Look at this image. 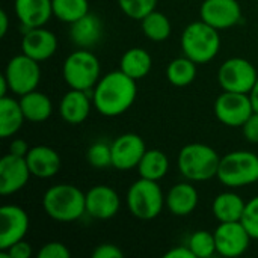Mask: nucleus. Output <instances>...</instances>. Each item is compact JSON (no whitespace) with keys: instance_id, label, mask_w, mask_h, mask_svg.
<instances>
[{"instance_id":"nucleus-4","label":"nucleus","mask_w":258,"mask_h":258,"mask_svg":"<svg viewBox=\"0 0 258 258\" xmlns=\"http://www.w3.org/2000/svg\"><path fill=\"white\" fill-rule=\"evenodd\" d=\"M181 51L198 65L212 62L221 50L219 30L203 20L189 23L181 33Z\"/></svg>"},{"instance_id":"nucleus-35","label":"nucleus","mask_w":258,"mask_h":258,"mask_svg":"<svg viewBox=\"0 0 258 258\" xmlns=\"http://www.w3.org/2000/svg\"><path fill=\"white\" fill-rule=\"evenodd\" d=\"M71 252L62 242H48L38 251L39 258H70Z\"/></svg>"},{"instance_id":"nucleus-33","label":"nucleus","mask_w":258,"mask_h":258,"mask_svg":"<svg viewBox=\"0 0 258 258\" xmlns=\"http://www.w3.org/2000/svg\"><path fill=\"white\" fill-rule=\"evenodd\" d=\"M119 9L132 20L141 21L157 8L159 0H116Z\"/></svg>"},{"instance_id":"nucleus-17","label":"nucleus","mask_w":258,"mask_h":258,"mask_svg":"<svg viewBox=\"0 0 258 258\" xmlns=\"http://www.w3.org/2000/svg\"><path fill=\"white\" fill-rule=\"evenodd\" d=\"M20 47L21 53L38 62H44L53 57L57 51V38L51 30L45 29L44 26L35 29H23Z\"/></svg>"},{"instance_id":"nucleus-10","label":"nucleus","mask_w":258,"mask_h":258,"mask_svg":"<svg viewBox=\"0 0 258 258\" xmlns=\"http://www.w3.org/2000/svg\"><path fill=\"white\" fill-rule=\"evenodd\" d=\"M213 112L221 124L233 128H242L246 119L254 113V106L249 94L222 91V94L215 100Z\"/></svg>"},{"instance_id":"nucleus-42","label":"nucleus","mask_w":258,"mask_h":258,"mask_svg":"<svg viewBox=\"0 0 258 258\" xmlns=\"http://www.w3.org/2000/svg\"><path fill=\"white\" fill-rule=\"evenodd\" d=\"M249 97H251V101H252V106H254V112H258V79L252 88V91L249 92Z\"/></svg>"},{"instance_id":"nucleus-25","label":"nucleus","mask_w":258,"mask_h":258,"mask_svg":"<svg viewBox=\"0 0 258 258\" xmlns=\"http://www.w3.org/2000/svg\"><path fill=\"white\" fill-rule=\"evenodd\" d=\"M20 106L23 109L26 121H30V122H44L53 113L51 98L38 89L21 95Z\"/></svg>"},{"instance_id":"nucleus-26","label":"nucleus","mask_w":258,"mask_h":258,"mask_svg":"<svg viewBox=\"0 0 258 258\" xmlns=\"http://www.w3.org/2000/svg\"><path fill=\"white\" fill-rule=\"evenodd\" d=\"M26 118L20 106V100L9 95L0 97V136L3 139L12 138L20 132Z\"/></svg>"},{"instance_id":"nucleus-11","label":"nucleus","mask_w":258,"mask_h":258,"mask_svg":"<svg viewBox=\"0 0 258 258\" xmlns=\"http://www.w3.org/2000/svg\"><path fill=\"white\" fill-rule=\"evenodd\" d=\"M215 240H216V254L222 257L234 258L243 255L252 237L243 227V224L239 222H219L216 230L213 231Z\"/></svg>"},{"instance_id":"nucleus-29","label":"nucleus","mask_w":258,"mask_h":258,"mask_svg":"<svg viewBox=\"0 0 258 258\" xmlns=\"http://www.w3.org/2000/svg\"><path fill=\"white\" fill-rule=\"evenodd\" d=\"M141 29L142 33L153 42H163L171 36L172 24L169 21V17L157 9L150 12L147 17L141 20Z\"/></svg>"},{"instance_id":"nucleus-39","label":"nucleus","mask_w":258,"mask_h":258,"mask_svg":"<svg viewBox=\"0 0 258 258\" xmlns=\"http://www.w3.org/2000/svg\"><path fill=\"white\" fill-rule=\"evenodd\" d=\"M30 147L27 145V142L24 139H14L9 144V153L14 156H20V157H26V154L29 153Z\"/></svg>"},{"instance_id":"nucleus-34","label":"nucleus","mask_w":258,"mask_h":258,"mask_svg":"<svg viewBox=\"0 0 258 258\" xmlns=\"http://www.w3.org/2000/svg\"><path fill=\"white\" fill-rule=\"evenodd\" d=\"M240 222L243 224L252 240H258V195L246 201V207Z\"/></svg>"},{"instance_id":"nucleus-21","label":"nucleus","mask_w":258,"mask_h":258,"mask_svg":"<svg viewBox=\"0 0 258 258\" xmlns=\"http://www.w3.org/2000/svg\"><path fill=\"white\" fill-rule=\"evenodd\" d=\"M14 12L23 29L45 26L53 17L51 0H14Z\"/></svg>"},{"instance_id":"nucleus-1","label":"nucleus","mask_w":258,"mask_h":258,"mask_svg":"<svg viewBox=\"0 0 258 258\" xmlns=\"http://www.w3.org/2000/svg\"><path fill=\"white\" fill-rule=\"evenodd\" d=\"M136 95V80L121 70H115L100 77L92 89V103L101 116L116 118L135 104Z\"/></svg>"},{"instance_id":"nucleus-31","label":"nucleus","mask_w":258,"mask_h":258,"mask_svg":"<svg viewBox=\"0 0 258 258\" xmlns=\"http://www.w3.org/2000/svg\"><path fill=\"white\" fill-rule=\"evenodd\" d=\"M187 246L194 252L195 258H210L216 254L215 234L207 230L194 231L187 240Z\"/></svg>"},{"instance_id":"nucleus-6","label":"nucleus","mask_w":258,"mask_h":258,"mask_svg":"<svg viewBox=\"0 0 258 258\" xmlns=\"http://www.w3.org/2000/svg\"><path fill=\"white\" fill-rule=\"evenodd\" d=\"M218 180L230 187L240 189L258 181V156L248 150H234L221 157Z\"/></svg>"},{"instance_id":"nucleus-32","label":"nucleus","mask_w":258,"mask_h":258,"mask_svg":"<svg viewBox=\"0 0 258 258\" xmlns=\"http://www.w3.org/2000/svg\"><path fill=\"white\" fill-rule=\"evenodd\" d=\"M88 163L95 169H104L112 166V148L106 141L94 142L86 151Z\"/></svg>"},{"instance_id":"nucleus-19","label":"nucleus","mask_w":258,"mask_h":258,"mask_svg":"<svg viewBox=\"0 0 258 258\" xmlns=\"http://www.w3.org/2000/svg\"><path fill=\"white\" fill-rule=\"evenodd\" d=\"M92 106V91L70 88V91L65 92L59 101V115L65 122L77 125L88 119Z\"/></svg>"},{"instance_id":"nucleus-7","label":"nucleus","mask_w":258,"mask_h":258,"mask_svg":"<svg viewBox=\"0 0 258 258\" xmlns=\"http://www.w3.org/2000/svg\"><path fill=\"white\" fill-rule=\"evenodd\" d=\"M62 77L71 89L92 91L101 77L100 60L91 50L77 48L65 57Z\"/></svg>"},{"instance_id":"nucleus-43","label":"nucleus","mask_w":258,"mask_h":258,"mask_svg":"<svg viewBox=\"0 0 258 258\" xmlns=\"http://www.w3.org/2000/svg\"><path fill=\"white\" fill-rule=\"evenodd\" d=\"M8 91H11V89H9V83H8V80H6V77L2 76V77H0V97L8 95Z\"/></svg>"},{"instance_id":"nucleus-41","label":"nucleus","mask_w":258,"mask_h":258,"mask_svg":"<svg viewBox=\"0 0 258 258\" xmlns=\"http://www.w3.org/2000/svg\"><path fill=\"white\" fill-rule=\"evenodd\" d=\"M9 30V15L5 9L0 11V38H5Z\"/></svg>"},{"instance_id":"nucleus-30","label":"nucleus","mask_w":258,"mask_h":258,"mask_svg":"<svg viewBox=\"0 0 258 258\" xmlns=\"http://www.w3.org/2000/svg\"><path fill=\"white\" fill-rule=\"evenodd\" d=\"M51 5L53 17L67 24H71L91 12L88 0H51Z\"/></svg>"},{"instance_id":"nucleus-13","label":"nucleus","mask_w":258,"mask_h":258,"mask_svg":"<svg viewBox=\"0 0 258 258\" xmlns=\"http://www.w3.org/2000/svg\"><path fill=\"white\" fill-rule=\"evenodd\" d=\"M112 166L118 171H130L138 168L141 159L148 150L145 141L136 133H124L112 144Z\"/></svg>"},{"instance_id":"nucleus-9","label":"nucleus","mask_w":258,"mask_h":258,"mask_svg":"<svg viewBox=\"0 0 258 258\" xmlns=\"http://www.w3.org/2000/svg\"><path fill=\"white\" fill-rule=\"evenodd\" d=\"M258 79L257 68L245 57H230L218 70V82L222 91L249 94Z\"/></svg>"},{"instance_id":"nucleus-3","label":"nucleus","mask_w":258,"mask_h":258,"mask_svg":"<svg viewBox=\"0 0 258 258\" xmlns=\"http://www.w3.org/2000/svg\"><path fill=\"white\" fill-rule=\"evenodd\" d=\"M221 156L218 151L201 142L184 145L177 156L178 172L189 181L203 183L218 175Z\"/></svg>"},{"instance_id":"nucleus-14","label":"nucleus","mask_w":258,"mask_h":258,"mask_svg":"<svg viewBox=\"0 0 258 258\" xmlns=\"http://www.w3.org/2000/svg\"><path fill=\"white\" fill-rule=\"evenodd\" d=\"M0 249H8L23 240L29 231L30 219L27 212L17 204H5L0 209Z\"/></svg>"},{"instance_id":"nucleus-18","label":"nucleus","mask_w":258,"mask_h":258,"mask_svg":"<svg viewBox=\"0 0 258 258\" xmlns=\"http://www.w3.org/2000/svg\"><path fill=\"white\" fill-rule=\"evenodd\" d=\"M26 162L30 169L32 177L47 180L53 178L62 169L60 154L48 145H35L30 147L26 154Z\"/></svg>"},{"instance_id":"nucleus-2","label":"nucleus","mask_w":258,"mask_h":258,"mask_svg":"<svg viewBox=\"0 0 258 258\" xmlns=\"http://www.w3.org/2000/svg\"><path fill=\"white\" fill-rule=\"evenodd\" d=\"M41 204L50 219L70 224L86 213V194L74 184L59 183L44 192Z\"/></svg>"},{"instance_id":"nucleus-5","label":"nucleus","mask_w":258,"mask_h":258,"mask_svg":"<svg viewBox=\"0 0 258 258\" xmlns=\"http://www.w3.org/2000/svg\"><path fill=\"white\" fill-rule=\"evenodd\" d=\"M165 194L159 181L139 177L130 184L125 194V206L132 216L141 221H151L157 218L166 207Z\"/></svg>"},{"instance_id":"nucleus-15","label":"nucleus","mask_w":258,"mask_h":258,"mask_svg":"<svg viewBox=\"0 0 258 258\" xmlns=\"http://www.w3.org/2000/svg\"><path fill=\"white\" fill-rule=\"evenodd\" d=\"M32 174L26 157L5 154L0 160V194L3 197L20 192L30 180Z\"/></svg>"},{"instance_id":"nucleus-40","label":"nucleus","mask_w":258,"mask_h":258,"mask_svg":"<svg viewBox=\"0 0 258 258\" xmlns=\"http://www.w3.org/2000/svg\"><path fill=\"white\" fill-rule=\"evenodd\" d=\"M165 258H195L194 252L187 245L184 246H174L165 252Z\"/></svg>"},{"instance_id":"nucleus-24","label":"nucleus","mask_w":258,"mask_h":258,"mask_svg":"<svg viewBox=\"0 0 258 258\" xmlns=\"http://www.w3.org/2000/svg\"><path fill=\"white\" fill-rule=\"evenodd\" d=\"M153 68V57L148 50L142 47H132L125 50L119 59V70L136 82L147 77Z\"/></svg>"},{"instance_id":"nucleus-38","label":"nucleus","mask_w":258,"mask_h":258,"mask_svg":"<svg viewBox=\"0 0 258 258\" xmlns=\"http://www.w3.org/2000/svg\"><path fill=\"white\" fill-rule=\"evenodd\" d=\"M2 251H6L9 258H29L32 255V246L24 239L17 242V243H14L8 249H2Z\"/></svg>"},{"instance_id":"nucleus-37","label":"nucleus","mask_w":258,"mask_h":258,"mask_svg":"<svg viewBox=\"0 0 258 258\" xmlns=\"http://www.w3.org/2000/svg\"><path fill=\"white\" fill-rule=\"evenodd\" d=\"M124 252L113 243H101L92 251V258H121Z\"/></svg>"},{"instance_id":"nucleus-16","label":"nucleus","mask_w":258,"mask_h":258,"mask_svg":"<svg viewBox=\"0 0 258 258\" xmlns=\"http://www.w3.org/2000/svg\"><path fill=\"white\" fill-rule=\"evenodd\" d=\"M121 198L118 192L107 184L92 186L86 192V215L98 221H107L118 215Z\"/></svg>"},{"instance_id":"nucleus-36","label":"nucleus","mask_w":258,"mask_h":258,"mask_svg":"<svg viewBox=\"0 0 258 258\" xmlns=\"http://www.w3.org/2000/svg\"><path fill=\"white\" fill-rule=\"evenodd\" d=\"M242 132L249 144H258V112H254L246 119V122L242 125Z\"/></svg>"},{"instance_id":"nucleus-8","label":"nucleus","mask_w":258,"mask_h":258,"mask_svg":"<svg viewBox=\"0 0 258 258\" xmlns=\"http://www.w3.org/2000/svg\"><path fill=\"white\" fill-rule=\"evenodd\" d=\"M3 76L9 83L11 92L21 97L30 91L38 89L42 73L38 60L29 57L24 53H20L8 60Z\"/></svg>"},{"instance_id":"nucleus-27","label":"nucleus","mask_w":258,"mask_h":258,"mask_svg":"<svg viewBox=\"0 0 258 258\" xmlns=\"http://www.w3.org/2000/svg\"><path fill=\"white\" fill-rule=\"evenodd\" d=\"M169 159L162 150H147L144 157L141 159L138 165V172L139 177L153 180V181H160L162 178L166 177L169 172Z\"/></svg>"},{"instance_id":"nucleus-23","label":"nucleus","mask_w":258,"mask_h":258,"mask_svg":"<svg viewBox=\"0 0 258 258\" xmlns=\"http://www.w3.org/2000/svg\"><path fill=\"white\" fill-rule=\"evenodd\" d=\"M246 201L234 190H225L215 197L212 203V213L218 222H239L242 221Z\"/></svg>"},{"instance_id":"nucleus-22","label":"nucleus","mask_w":258,"mask_h":258,"mask_svg":"<svg viewBox=\"0 0 258 258\" xmlns=\"http://www.w3.org/2000/svg\"><path fill=\"white\" fill-rule=\"evenodd\" d=\"M70 39L79 48L91 50L95 47L103 36V23L98 15L88 12L85 17L70 24Z\"/></svg>"},{"instance_id":"nucleus-12","label":"nucleus","mask_w":258,"mask_h":258,"mask_svg":"<svg viewBox=\"0 0 258 258\" xmlns=\"http://www.w3.org/2000/svg\"><path fill=\"white\" fill-rule=\"evenodd\" d=\"M200 20L221 30L231 29L242 21L239 0H204L200 6Z\"/></svg>"},{"instance_id":"nucleus-20","label":"nucleus","mask_w":258,"mask_h":258,"mask_svg":"<svg viewBox=\"0 0 258 258\" xmlns=\"http://www.w3.org/2000/svg\"><path fill=\"white\" fill-rule=\"evenodd\" d=\"M166 209L178 218L192 215L200 203L198 189L194 186V181H180L175 183L165 197Z\"/></svg>"},{"instance_id":"nucleus-28","label":"nucleus","mask_w":258,"mask_h":258,"mask_svg":"<svg viewBox=\"0 0 258 258\" xmlns=\"http://www.w3.org/2000/svg\"><path fill=\"white\" fill-rule=\"evenodd\" d=\"M197 67H198L197 62H194L190 57L183 54L169 62V65L166 67V79L171 85L177 88L189 86L197 79V73H198Z\"/></svg>"}]
</instances>
